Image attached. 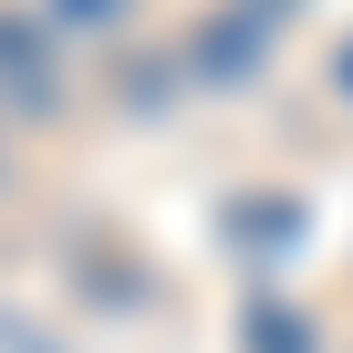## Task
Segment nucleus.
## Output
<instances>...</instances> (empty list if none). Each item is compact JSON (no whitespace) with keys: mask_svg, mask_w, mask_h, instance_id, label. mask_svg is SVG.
Returning <instances> with one entry per match:
<instances>
[{"mask_svg":"<svg viewBox=\"0 0 353 353\" xmlns=\"http://www.w3.org/2000/svg\"><path fill=\"white\" fill-rule=\"evenodd\" d=\"M0 94H11V104H32V114L52 104V63H42V42H32L11 11H0Z\"/></svg>","mask_w":353,"mask_h":353,"instance_id":"nucleus-1","label":"nucleus"}]
</instances>
